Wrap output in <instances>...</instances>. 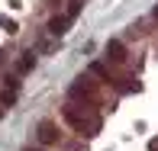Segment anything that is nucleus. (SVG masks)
I'll list each match as a JSON object with an SVG mask.
<instances>
[{
  "label": "nucleus",
  "mask_w": 158,
  "mask_h": 151,
  "mask_svg": "<svg viewBox=\"0 0 158 151\" xmlns=\"http://www.w3.org/2000/svg\"><path fill=\"white\" fill-rule=\"evenodd\" d=\"M3 29H6V32H10V35H13V32H16V29H19V26H16V19H6V16H3Z\"/></svg>",
  "instance_id": "7"
},
{
  "label": "nucleus",
  "mask_w": 158,
  "mask_h": 151,
  "mask_svg": "<svg viewBox=\"0 0 158 151\" xmlns=\"http://www.w3.org/2000/svg\"><path fill=\"white\" fill-rule=\"evenodd\" d=\"M35 135H39L42 145H55V141H58V125H55L52 119H42V122H39V132H35Z\"/></svg>",
  "instance_id": "3"
},
{
  "label": "nucleus",
  "mask_w": 158,
  "mask_h": 151,
  "mask_svg": "<svg viewBox=\"0 0 158 151\" xmlns=\"http://www.w3.org/2000/svg\"><path fill=\"white\" fill-rule=\"evenodd\" d=\"M71 23H74V16H71V13L64 10L61 16H55L52 23H48V32H52V35H64V32H68V26H71Z\"/></svg>",
  "instance_id": "5"
},
{
  "label": "nucleus",
  "mask_w": 158,
  "mask_h": 151,
  "mask_svg": "<svg viewBox=\"0 0 158 151\" xmlns=\"http://www.w3.org/2000/svg\"><path fill=\"white\" fill-rule=\"evenodd\" d=\"M32 64H35V58H32V52H26L23 58L16 61V71H19V74H26V71H32Z\"/></svg>",
  "instance_id": "6"
},
{
  "label": "nucleus",
  "mask_w": 158,
  "mask_h": 151,
  "mask_svg": "<svg viewBox=\"0 0 158 151\" xmlns=\"http://www.w3.org/2000/svg\"><path fill=\"white\" fill-rule=\"evenodd\" d=\"M106 58H110L113 64H123L126 61V45L119 39H110V42H106Z\"/></svg>",
  "instance_id": "4"
},
{
  "label": "nucleus",
  "mask_w": 158,
  "mask_h": 151,
  "mask_svg": "<svg viewBox=\"0 0 158 151\" xmlns=\"http://www.w3.org/2000/svg\"><path fill=\"white\" fill-rule=\"evenodd\" d=\"M148 151H158V138H152V141H148Z\"/></svg>",
  "instance_id": "8"
},
{
  "label": "nucleus",
  "mask_w": 158,
  "mask_h": 151,
  "mask_svg": "<svg viewBox=\"0 0 158 151\" xmlns=\"http://www.w3.org/2000/svg\"><path fill=\"white\" fill-rule=\"evenodd\" d=\"M64 122H68L74 132H81V135H87V138H94V135L100 132V116H94V113H87L84 106H77V103H68L64 106Z\"/></svg>",
  "instance_id": "1"
},
{
  "label": "nucleus",
  "mask_w": 158,
  "mask_h": 151,
  "mask_svg": "<svg viewBox=\"0 0 158 151\" xmlns=\"http://www.w3.org/2000/svg\"><path fill=\"white\" fill-rule=\"evenodd\" d=\"M71 97H84L87 103H97V90H94V84H90V77H77V81L71 84Z\"/></svg>",
  "instance_id": "2"
},
{
  "label": "nucleus",
  "mask_w": 158,
  "mask_h": 151,
  "mask_svg": "<svg viewBox=\"0 0 158 151\" xmlns=\"http://www.w3.org/2000/svg\"><path fill=\"white\" fill-rule=\"evenodd\" d=\"M48 3H58V0H48Z\"/></svg>",
  "instance_id": "9"
}]
</instances>
